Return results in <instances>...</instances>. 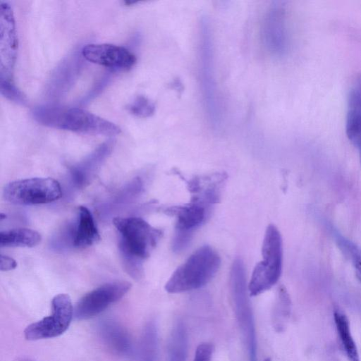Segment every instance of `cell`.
Wrapping results in <instances>:
<instances>
[{
	"label": "cell",
	"instance_id": "19",
	"mask_svg": "<svg viewBox=\"0 0 361 361\" xmlns=\"http://www.w3.org/2000/svg\"><path fill=\"white\" fill-rule=\"evenodd\" d=\"M158 334L155 323L150 321L145 326L140 342V361H157Z\"/></svg>",
	"mask_w": 361,
	"mask_h": 361
},
{
	"label": "cell",
	"instance_id": "4",
	"mask_svg": "<svg viewBox=\"0 0 361 361\" xmlns=\"http://www.w3.org/2000/svg\"><path fill=\"white\" fill-rule=\"evenodd\" d=\"M263 259L254 268L248 283L250 295L256 296L270 289L279 281L283 264V243L279 229L267 226L262 246Z\"/></svg>",
	"mask_w": 361,
	"mask_h": 361
},
{
	"label": "cell",
	"instance_id": "8",
	"mask_svg": "<svg viewBox=\"0 0 361 361\" xmlns=\"http://www.w3.org/2000/svg\"><path fill=\"white\" fill-rule=\"evenodd\" d=\"M73 317L70 296L59 293L51 300L50 314L28 325L24 330V337L27 341H37L59 336L68 329Z\"/></svg>",
	"mask_w": 361,
	"mask_h": 361
},
{
	"label": "cell",
	"instance_id": "16",
	"mask_svg": "<svg viewBox=\"0 0 361 361\" xmlns=\"http://www.w3.org/2000/svg\"><path fill=\"white\" fill-rule=\"evenodd\" d=\"M188 348L186 327L181 321L173 326L168 343L167 361H185Z\"/></svg>",
	"mask_w": 361,
	"mask_h": 361
},
{
	"label": "cell",
	"instance_id": "27",
	"mask_svg": "<svg viewBox=\"0 0 361 361\" xmlns=\"http://www.w3.org/2000/svg\"><path fill=\"white\" fill-rule=\"evenodd\" d=\"M350 142L357 149L361 163V130L348 137Z\"/></svg>",
	"mask_w": 361,
	"mask_h": 361
},
{
	"label": "cell",
	"instance_id": "10",
	"mask_svg": "<svg viewBox=\"0 0 361 361\" xmlns=\"http://www.w3.org/2000/svg\"><path fill=\"white\" fill-rule=\"evenodd\" d=\"M130 288L131 283L124 281H113L96 288L75 304L74 317L77 320H85L98 315L121 299Z\"/></svg>",
	"mask_w": 361,
	"mask_h": 361
},
{
	"label": "cell",
	"instance_id": "2",
	"mask_svg": "<svg viewBox=\"0 0 361 361\" xmlns=\"http://www.w3.org/2000/svg\"><path fill=\"white\" fill-rule=\"evenodd\" d=\"M221 265V258L212 247L204 245L195 250L173 271L165 285L170 293L198 289L215 276Z\"/></svg>",
	"mask_w": 361,
	"mask_h": 361
},
{
	"label": "cell",
	"instance_id": "25",
	"mask_svg": "<svg viewBox=\"0 0 361 361\" xmlns=\"http://www.w3.org/2000/svg\"><path fill=\"white\" fill-rule=\"evenodd\" d=\"M213 351L212 344L202 343L197 346L193 361H212Z\"/></svg>",
	"mask_w": 361,
	"mask_h": 361
},
{
	"label": "cell",
	"instance_id": "6",
	"mask_svg": "<svg viewBox=\"0 0 361 361\" xmlns=\"http://www.w3.org/2000/svg\"><path fill=\"white\" fill-rule=\"evenodd\" d=\"M113 224L121 238V255L132 256L144 261L157 245L162 232L140 217H116Z\"/></svg>",
	"mask_w": 361,
	"mask_h": 361
},
{
	"label": "cell",
	"instance_id": "13",
	"mask_svg": "<svg viewBox=\"0 0 361 361\" xmlns=\"http://www.w3.org/2000/svg\"><path fill=\"white\" fill-rule=\"evenodd\" d=\"M102 341L113 353L119 356H129L133 351V343L127 330L117 322L107 319L98 326Z\"/></svg>",
	"mask_w": 361,
	"mask_h": 361
},
{
	"label": "cell",
	"instance_id": "12",
	"mask_svg": "<svg viewBox=\"0 0 361 361\" xmlns=\"http://www.w3.org/2000/svg\"><path fill=\"white\" fill-rule=\"evenodd\" d=\"M82 54L92 63L116 71L128 70L136 61L135 55L127 49L110 44H87Z\"/></svg>",
	"mask_w": 361,
	"mask_h": 361
},
{
	"label": "cell",
	"instance_id": "11",
	"mask_svg": "<svg viewBox=\"0 0 361 361\" xmlns=\"http://www.w3.org/2000/svg\"><path fill=\"white\" fill-rule=\"evenodd\" d=\"M286 8L283 2L276 1L264 16L262 38L267 49L276 56L283 55L288 49Z\"/></svg>",
	"mask_w": 361,
	"mask_h": 361
},
{
	"label": "cell",
	"instance_id": "22",
	"mask_svg": "<svg viewBox=\"0 0 361 361\" xmlns=\"http://www.w3.org/2000/svg\"><path fill=\"white\" fill-rule=\"evenodd\" d=\"M348 111L361 115V74L356 77L350 89Z\"/></svg>",
	"mask_w": 361,
	"mask_h": 361
},
{
	"label": "cell",
	"instance_id": "21",
	"mask_svg": "<svg viewBox=\"0 0 361 361\" xmlns=\"http://www.w3.org/2000/svg\"><path fill=\"white\" fill-rule=\"evenodd\" d=\"M290 301L284 287L278 290L276 301L273 311V322L274 326L280 330L283 326L284 319L288 316Z\"/></svg>",
	"mask_w": 361,
	"mask_h": 361
},
{
	"label": "cell",
	"instance_id": "1",
	"mask_svg": "<svg viewBox=\"0 0 361 361\" xmlns=\"http://www.w3.org/2000/svg\"><path fill=\"white\" fill-rule=\"evenodd\" d=\"M32 115L42 125L78 133L111 136L121 132L114 123L81 108L43 106L35 109Z\"/></svg>",
	"mask_w": 361,
	"mask_h": 361
},
{
	"label": "cell",
	"instance_id": "29",
	"mask_svg": "<svg viewBox=\"0 0 361 361\" xmlns=\"http://www.w3.org/2000/svg\"><path fill=\"white\" fill-rule=\"evenodd\" d=\"M18 361H31V360L23 359V360H18Z\"/></svg>",
	"mask_w": 361,
	"mask_h": 361
},
{
	"label": "cell",
	"instance_id": "5",
	"mask_svg": "<svg viewBox=\"0 0 361 361\" xmlns=\"http://www.w3.org/2000/svg\"><path fill=\"white\" fill-rule=\"evenodd\" d=\"M200 30V84L209 120L214 128H218L221 125V112L214 77L212 35L207 18L202 20Z\"/></svg>",
	"mask_w": 361,
	"mask_h": 361
},
{
	"label": "cell",
	"instance_id": "7",
	"mask_svg": "<svg viewBox=\"0 0 361 361\" xmlns=\"http://www.w3.org/2000/svg\"><path fill=\"white\" fill-rule=\"evenodd\" d=\"M62 195L60 183L52 178H30L11 181L3 190L7 202L18 205L52 202Z\"/></svg>",
	"mask_w": 361,
	"mask_h": 361
},
{
	"label": "cell",
	"instance_id": "20",
	"mask_svg": "<svg viewBox=\"0 0 361 361\" xmlns=\"http://www.w3.org/2000/svg\"><path fill=\"white\" fill-rule=\"evenodd\" d=\"M336 241L341 252L351 261L355 275L361 283V248L350 240L336 233Z\"/></svg>",
	"mask_w": 361,
	"mask_h": 361
},
{
	"label": "cell",
	"instance_id": "28",
	"mask_svg": "<svg viewBox=\"0 0 361 361\" xmlns=\"http://www.w3.org/2000/svg\"><path fill=\"white\" fill-rule=\"evenodd\" d=\"M264 361H271L269 357L266 358Z\"/></svg>",
	"mask_w": 361,
	"mask_h": 361
},
{
	"label": "cell",
	"instance_id": "17",
	"mask_svg": "<svg viewBox=\"0 0 361 361\" xmlns=\"http://www.w3.org/2000/svg\"><path fill=\"white\" fill-rule=\"evenodd\" d=\"M41 240L40 234L27 228H13L0 233L1 247H34Z\"/></svg>",
	"mask_w": 361,
	"mask_h": 361
},
{
	"label": "cell",
	"instance_id": "9",
	"mask_svg": "<svg viewBox=\"0 0 361 361\" xmlns=\"http://www.w3.org/2000/svg\"><path fill=\"white\" fill-rule=\"evenodd\" d=\"M208 205L200 199L192 197L188 204L172 206L163 210L166 214L176 218L172 242L174 252H179L187 247L195 231L205 221Z\"/></svg>",
	"mask_w": 361,
	"mask_h": 361
},
{
	"label": "cell",
	"instance_id": "3",
	"mask_svg": "<svg viewBox=\"0 0 361 361\" xmlns=\"http://www.w3.org/2000/svg\"><path fill=\"white\" fill-rule=\"evenodd\" d=\"M230 291L238 325L246 345L249 361H257L254 314L249 299L243 262L235 259L230 272Z\"/></svg>",
	"mask_w": 361,
	"mask_h": 361
},
{
	"label": "cell",
	"instance_id": "15",
	"mask_svg": "<svg viewBox=\"0 0 361 361\" xmlns=\"http://www.w3.org/2000/svg\"><path fill=\"white\" fill-rule=\"evenodd\" d=\"M99 239V233L92 213L86 207H80L78 221L75 226L73 245L76 247H86L97 243Z\"/></svg>",
	"mask_w": 361,
	"mask_h": 361
},
{
	"label": "cell",
	"instance_id": "14",
	"mask_svg": "<svg viewBox=\"0 0 361 361\" xmlns=\"http://www.w3.org/2000/svg\"><path fill=\"white\" fill-rule=\"evenodd\" d=\"M112 142L104 143L85 160L72 167L71 174L75 185L82 187L89 182L91 177L110 154Z\"/></svg>",
	"mask_w": 361,
	"mask_h": 361
},
{
	"label": "cell",
	"instance_id": "18",
	"mask_svg": "<svg viewBox=\"0 0 361 361\" xmlns=\"http://www.w3.org/2000/svg\"><path fill=\"white\" fill-rule=\"evenodd\" d=\"M334 319L346 356L350 361H360L357 348L351 334L348 317L340 310H336L334 312Z\"/></svg>",
	"mask_w": 361,
	"mask_h": 361
},
{
	"label": "cell",
	"instance_id": "26",
	"mask_svg": "<svg viewBox=\"0 0 361 361\" xmlns=\"http://www.w3.org/2000/svg\"><path fill=\"white\" fill-rule=\"evenodd\" d=\"M17 267L16 261L6 255H1L0 269L2 271H7L16 269Z\"/></svg>",
	"mask_w": 361,
	"mask_h": 361
},
{
	"label": "cell",
	"instance_id": "23",
	"mask_svg": "<svg viewBox=\"0 0 361 361\" xmlns=\"http://www.w3.org/2000/svg\"><path fill=\"white\" fill-rule=\"evenodd\" d=\"M133 115L139 117H147L154 110V105L145 97L137 96L127 107Z\"/></svg>",
	"mask_w": 361,
	"mask_h": 361
},
{
	"label": "cell",
	"instance_id": "24",
	"mask_svg": "<svg viewBox=\"0 0 361 361\" xmlns=\"http://www.w3.org/2000/svg\"><path fill=\"white\" fill-rule=\"evenodd\" d=\"M1 92L6 97L13 102L24 104L25 97L17 89L10 79H1Z\"/></svg>",
	"mask_w": 361,
	"mask_h": 361
}]
</instances>
